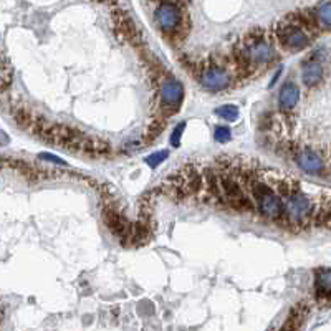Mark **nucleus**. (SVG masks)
Segmentation results:
<instances>
[{
  "label": "nucleus",
  "instance_id": "nucleus-1",
  "mask_svg": "<svg viewBox=\"0 0 331 331\" xmlns=\"http://www.w3.org/2000/svg\"><path fill=\"white\" fill-rule=\"evenodd\" d=\"M277 191L285 207L282 221L288 227H305L312 222L315 216V204L310 196L300 189L297 181H293L292 177L277 179Z\"/></svg>",
  "mask_w": 331,
  "mask_h": 331
},
{
  "label": "nucleus",
  "instance_id": "nucleus-2",
  "mask_svg": "<svg viewBox=\"0 0 331 331\" xmlns=\"http://www.w3.org/2000/svg\"><path fill=\"white\" fill-rule=\"evenodd\" d=\"M238 48L242 50L243 57L248 60L252 66H263L275 60V48L272 42L265 37L263 28H252L243 37L242 45Z\"/></svg>",
  "mask_w": 331,
  "mask_h": 331
},
{
  "label": "nucleus",
  "instance_id": "nucleus-3",
  "mask_svg": "<svg viewBox=\"0 0 331 331\" xmlns=\"http://www.w3.org/2000/svg\"><path fill=\"white\" fill-rule=\"evenodd\" d=\"M275 35H277V42L280 47L287 52H300L305 50L312 43V35L300 25L292 13L283 17L278 22L277 28H275Z\"/></svg>",
  "mask_w": 331,
  "mask_h": 331
},
{
  "label": "nucleus",
  "instance_id": "nucleus-4",
  "mask_svg": "<svg viewBox=\"0 0 331 331\" xmlns=\"http://www.w3.org/2000/svg\"><path fill=\"white\" fill-rule=\"evenodd\" d=\"M156 22L166 37H176L184 30V12L181 3L176 2H159L154 12Z\"/></svg>",
  "mask_w": 331,
  "mask_h": 331
},
{
  "label": "nucleus",
  "instance_id": "nucleus-5",
  "mask_svg": "<svg viewBox=\"0 0 331 331\" xmlns=\"http://www.w3.org/2000/svg\"><path fill=\"white\" fill-rule=\"evenodd\" d=\"M197 80L201 81L202 88H206L211 93H219V91H223L230 86L232 75L227 66H222V63L219 62H211L207 65L197 66Z\"/></svg>",
  "mask_w": 331,
  "mask_h": 331
},
{
  "label": "nucleus",
  "instance_id": "nucleus-6",
  "mask_svg": "<svg viewBox=\"0 0 331 331\" xmlns=\"http://www.w3.org/2000/svg\"><path fill=\"white\" fill-rule=\"evenodd\" d=\"M186 90L184 85L174 76H167L159 83V108L164 116H171L181 110V105L184 101Z\"/></svg>",
  "mask_w": 331,
  "mask_h": 331
},
{
  "label": "nucleus",
  "instance_id": "nucleus-7",
  "mask_svg": "<svg viewBox=\"0 0 331 331\" xmlns=\"http://www.w3.org/2000/svg\"><path fill=\"white\" fill-rule=\"evenodd\" d=\"M103 221L110 232L119 238L121 242H132V230L134 225L126 219V216L119 211L114 204H108L103 209Z\"/></svg>",
  "mask_w": 331,
  "mask_h": 331
},
{
  "label": "nucleus",
  "instance_id": "nucleus-8",
  "mask_svg": "<svg viewBox=\"0 0 331 331\" xmlns=\"http://www.w3.org/2000/svg\"><path fill=\"white\" fill-rule=\"evenodd\" d=\"M295 161H297L300 169L310 176H322L325 169H327L325 157L318 151L312 149V147H305V149L297 152L295 154Z\"/></svg>",
  "mask_w": 331,
  "mask_h": 331
},
{
  "label": "nucleus",
  "instance_id": "nucleus-9",
  "mask_svg": "<svg viewBox=\"0 0 331 331\" xmlns=\"http://www.w3.org/2000/svg\"><path fill=\"white\" fill-rule=\"evenodd\" d=\"M300 100V88L292 81L285 83L282 88H280L278 93V105L283 111H290L297 106Z\"/></svg>",
  "mask_w": 331,
  "mask_h": 331
},
{
  "label": "nucleus",
  "instance_id": "nucleus-10",
  "mask_svg": "<svg viewBox=\"0 0 331 331\" xmlns=\"http://www.w3.org/2000/svg\"><path fill=\"white\" fill-rule=\"evenodd\" d=\"M308 317V307L305 303H298L297 307L290 312L288 318L285 320L282 331H302L305 320Z\"/></svg>",
  "mask_w": 331,
  "mask_h": 331
},
{
  "label": "nucleus",
  "instance_id": "nucleus-11",
  "mask_svg": "<svg viewBox=\"0 0 331 331\" xmlns=\"http://www.w3.org/2000/svg\"><path fill=\"white\" fill-rule=\"evenodd\" d=\"M323 78V65L318 60H308L302 68V80L308 88L317 86Z\"/></svg>",
  "mask_w": 331,
  "mask_h": 331
},
{
  "label": "nucleus",
  "instance_id": "nucleus-12",
  "mask_svg": "<svg viewBox=\"0 0 331 331\" xmlns=\"http://www.w3.org/2000/svg\"><path fill=\"white\" fill-rule=\"evenodd\" d=\"M315 290H317L318 298L331 300V270L322 268L318 270L315 277Z\"/></svg>",
  "mask_w": 331,
  "mask_h": 331
},
{
  "label": "nucleus",
  "instance_id": "nucleus-13",
  "mask_svg": "<svg viewBox=\"0 0 331 331\" xmlns=\"http://www.w3.org/2000/svg\"><path fill=\"white\" fill-rule=\"evenodd\" d=\"M315 17L320 25V28L331 30V2H322L315 7Z\"/></svg>",
  "mask_w": 331,
  "mask_h": 331
},
{
  "label": "nucleus",
  "instance_id": "nucleus-14",
  "mask_svg": "<svg viewBox=\"0 0 331 331\" xmlns=\"http://www.w3.org/2000/svg\"><path fill=\"white\" fill-rule=\"evenodd\" d=\"M216 114L219 116V118L225 119V121H237L238 118V108L235 105H223L221 106V108L216 110Z\"/></svg>",
  "mask_w": 331,
  "mask_h": 331
},
{
  "label": "nucleus",
  "instance_id": "nucleus-15",
  "mask_svg": "<svg viewBox=\"0 0 331 331\" xmlns=\"http://www.w3.org/2000/svg\"><path fill=\"white\" fill-rule=\"evenodd\" d=\"M164 128H166L164 118H156L146 131V141H152L154 137H157L162 131H164Z\"/></svg>",
  "mask_w": 331,
  "mask_h": 331
},
{
  "label": "nucleus",
  "instance_id": "nucleus-16",
  "mask_svg": "<svg viewBox=\"0 0 331 331\" xmlns=\"http://www.w3.org/2000/svg\"><path fill=\"white\" fill-rule=\"evenodd\" d=\"M167 156H169V151H166V149L156 151V152H152V154L147 156L146 159H144V162L151 167V169H156L157 166H161L162 162L167 159Z\"/></svg>",
  "mask_w": 331,
  "mask_h": 331
},
{
  "label": "nucleus",
  "instance_id": "nucleus-17",
  "mask_svg": "<svg viewBox=\"0 0 331 331\" xmlns=\"http://www.w3.org/2000/svg\"><path fill=\"white\" fill-rule=\"evenodd\" d=\"M214 139H216L219 144H225L232 139V132L228 126H217L216 131H214Z\"/></svg>",
  "mask_w": 331,
  "mask_h": 331
},
{
  "label": "nucleus",
  "instance_id": "nucleus-18",
  "mask_svg": "<svg viewBox=\"0 0 331 331\" xmlns=\"http://www.w3.org/2000/svg\"><path fill=\"white\" fill-rule=\"evenodd\" d=\"M184 129H186V123H184V121H182V123H179L174 129H172L171 137H169V141H171V146H172V147H179V144H181V137H182V134H184Z\"/></svg>",
  "mask_w": 331,
  "mask_h": 331
},
{
  "label": "nucleus",
  "instance_id": "nucleus-19",
  "mask_svg": "<svg viewBox=\"0 0 331 331\" xmlns=\"http://www.w3.org/2000/svg\"><path fill=\"white\" fill-rule=\"evenodd\" d=\"M12 80V68H8L7 62L3 60V65H2V88L5 90L8 85V81Z\"/></svg>",
  "mask_w": 331,
  "mask_h": 331
},
{
  "label": "nucleus",
  "instance_id": "nucleus-20",
  "mask_svg": "<svg viewBox=\"0 0 331 331\" xmlns=\"http://www.w3.org/2000/svg\"><path fill=\"white\" fill-rule=\"evenodd\" d=\"M38 157H40V159H47V161L57 162V164H65V161L58 159V157H57V156H53V154H47V152H42V154H40Z\"/></svg>",
  "mask_w": 331,
  "mask_h": 331
}]
</instances>
